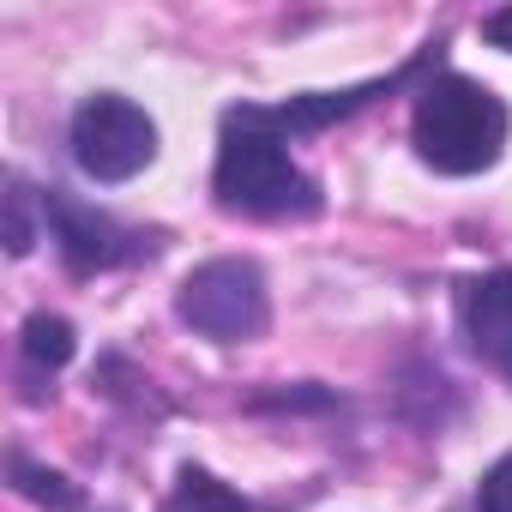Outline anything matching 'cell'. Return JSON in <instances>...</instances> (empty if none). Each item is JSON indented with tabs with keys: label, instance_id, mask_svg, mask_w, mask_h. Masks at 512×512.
I'll return each mask as SVG.
<instances>
[{
	"label": "cell",
	"instance_id": "obj_1",
	"mask_svg": "<svg viewBox=\"0 0 512 512\" xmlns=\"http://www.w3.org/2000/svg\"><path fill=\"white\" fill-rule=\"evenodd\" d=\"M211 199L229 217L260 223H302L326 211L320 181L290 157V139L266 121V103H235L217 121V163H211Z\"/></svg>",
	"mask_w": 512,
	"mask_h": 512
},
{
	"label": "cell",
	"instance_id": "obj_2",
	"mask_svg": "<svg viewBox=\"0 0 512 512\" xmlns=\"http://www.w3.org/2000/svg\"><path fill=\"white\" fill-rule=\"evenodd\" d=\"M512 133L506 103L464 73H434L416 91V115H410V145L434 175H482L500 163Z\"/></svg>",
	"mask_w": 512,
	"mask_h": 512
},
{
	"label": "cell",
	"instance_id": "obj_3",
	"mask_svg": "<svg viewBox=\"0 0 512 512\" xmlns=\"http://www.w3.org/2000/svg\"><path fill=\"white\" fill-rule=\"evenodd\" d=\"M181 326H193L211 344H247L272 326V290L253 260H205L175 290Z\"/></svg>",
	"mask_w": 512,
	"mask_h": 512
},
{
	"label": "cell",
	"instance_id": "obj_4",
	"mask_svg": "<svg viewBox=\"0 0 512 512\" xmlns=\"http://www.w3.org/2000/svg\"><path fill=\"white\" fill-rule=\"evenodd\" d=\"M43 223H49V241L61 253V266L73 278H97V272H121V266H145L163 253V235L157 229H133L85 199H73L67 187H49L43 193Z\"/></svg>",
	"mask_w": 512,
	"mask_h": 512
},
{
	"label": "cell",
	"instance_id": "obj_5",
	"mask_svg": "<svg viewBox=\"0 0 512 512\" xmlns=\"http://www.w3.org/2000/svg\"><path fill=\"white\" fill-rule=\"evenodd\" d=\"M67 145H73L79 175H91L97 187H121V181H133L139 169L157 163V121L133 97L97 91V97H85L73 109Z\"/></svg>",
	"mask_w": 512,
	"mask_h": 512
},
{
	"label": "cell",
	"instance_id": "obj_6",
	"mask_svg": "<svg viewBox=\"0 0 512 512\" xmlns=\"http://www.w3.org/2000/svg\"><path fill=\"white\" fill-rule=\"evenodd\" d=\"M458 332L482 368L512 380V266H494L458 284Z\"/></svg>",
	"mask_w": 512,
	"mask_h": 512
},
{
	"label": "cell",
	"instance_id": "obj_7",
	"mask_svg": "<svg viewBox=\"0 0 512 512\" xmlns=\"http://www.w3.org/2000/svg\"><path fill=\"white\" fill-rule=\"evenodd\" d=\"M73 350H79V332L61 314H31L19 326V386H25L31 404L43 398V386L55 392V374L73 362Z\"/></svg>",
	"mask_w": 512,
	"mask_h": 512
},
{
	"label": "cell",
	"instance_id": "obj_8",
	"mask_svg": "<svg viewBox=\"0 0 512 512\" xmlns=\"http://www.w3.org/2000/svg\"><path fill=\"white\" fill-rule=\"evenodd\" d=\"M163 512H260V506H253L241 488H229L223 476H211L205 464H181Z\"/></svg>",
	"mask_w": 512,
	"mask_h": 512
},
{
	"label": "cell",
	"instance_id": "obj_9",
	"mask_svg": "<svg viewBox=\"0 0 512 512\" xmlns=\"http://www.w3.org/2000/svg\"><path fill=\"white\" fill-rule=\"evenodd\" d=\"M7 476H13V488H19L25 500H37V506H49V512H73V506H79V488H73L61 470L31 464V452H13V458H7Z\"/></svg>",
	"mask_w": 512,
	"mask_h": 512
},
{
	"label": "cell",
	"instance_id": "obj_10",
	"mask_svg": "<svg viewBox=\"0 0 512 512\" xmlns=\"http://www.w3.org/2000/svg\"><path fill=\"white\" fill-rule=\"evenodd\" d=\"M31 205H43V193H31V181H25V175H13V181H7V253H13V260H25V253L37 247Z\"/></svg>",
	"mask_w": 512,
	"mask_h": 512
},
{
	"label": "cell",
	"instance_id": "obj_11",
	"mask_svg": "<svg viewBox=\"0 0 512 512\" xmlns=\"http://www.w3.org/2000/svg\"><path fill=\"white\" fill-rule=\"evenodd\" d=\"M476 512H512V452L482 470V482H476Z\"/></svg>",
	"mask_w": 512,
	"mask_h": 512
},
{
	"label": "cell",
	"instance_id": "obj_12",
	"mask_svg": "<svg viewBox=\"0 0 512 512\" xmlns=\"http://www.w3.org/2000/svg\"><path fill=\"white\" fill-rule=\"evenodd\" d=\"M482 43H494V49H506V55H512V7H500V13H488V19H482Z\"/></svg>",
	"mask_w": 512,
	"mask_h": 512
}]
</instances>
